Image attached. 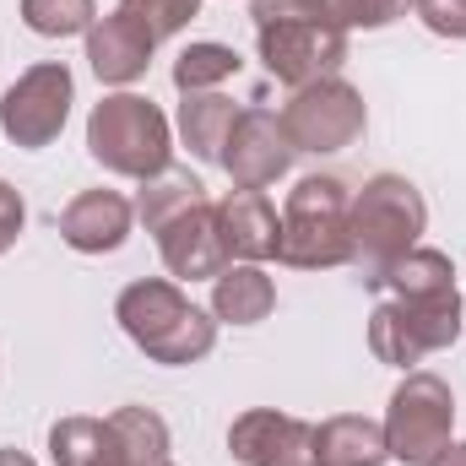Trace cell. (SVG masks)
Listing matches in <instances>:
<instances>
[{
    "label": "cell",
    "mask_w": 466,
    "mask_h": 466,
    "mask_svg": "<svg viewBox=\"0 0 466 466\" xmlns=\"http://www.w3.org/2000/svg\"><path fill=\"white\" fill-rule=\"evenodd\" d=\"M412 11L423 16L429 33H440V38H466V0H418Z\"/></svg>",
    "instance_id": "4316f807"
},
{
    "label": "cell",
    "mask_w": 466,
    "mask_h": 466,
    "mask_svg": "<svg viewBox=\"0 0 466 466\" xmlns=\"http://www.w3.org/2000/svg\"><path fill=\"white\" fill-rule=\"evenodd\" d=\"M168 423L152 407H119L104 418V461L98 466H163Z\"/></svg>",
    "instance_id": "e0dca14e"
},
{
    "label": "cell",
    "mask_w": 466,
    "mask_h": 466,
    "mask_svg": "<svg viewBox=\"0 0 466 466\" xmlns=\"http://www.w3.org/2000/svg\"><path fill=\"white\" fill-rule=\"evenodd\" d=\"M352 266L363 271V282L374 288L385 277V266H396L429 228V207L423 190L407 174H374L358 196H352Z\"/></svg>",
    "instance_id": "3957f363"
},
{
    "label": "cell",
    "mask_w": 466,
    "mask_h": 466,
    "mask_svg": "<svg viewBox=\"0 0 466 466\" xmlns=\"http://www.w3.org/2000/svg\"><path fill=\"white\" fill-rule=\"evenodd\" d=\"M228 456L238 466H320L315 456V423L277 412V407H249L228 423Z\"/></svg>",
    "instance_id": "30bf717a"
},
{
    "label": "cell",
    "mask_w": 466,
    "mask_h": 466,
    "mask_svg": "<svg viewBox=\"0 0 466 466\" xmlns=\"http://www.w3.org/2000/svg\"><path fill=\"white\" fill-rule=\"evenodd\" d=\"M115 320L152 363H168V369H190L218 348V315L190 304V293L168 277L130 282L115 299Z\"/></svg>",
    "instance_id": "6da1fadb"
},
{
    "label": "cell",
    "mask_w": 466,
    "mask_h": 466,
    "mask_svg": "<svg viewBox=\"0 0 466 466\" xmlns=\"http://www.w3.org/2000/svg\"><path fill=\"white\" fill-rule=\"evenodd\" d=\"M136 228V207L119 190H82L66 212H60V238L82 255H109L119 249Z\"/></svg>",
    "instance_id": "5bb4252c"
},
{
    "label": "cell",
    "mask_w": 466,
    "mask_h": 466,
    "mask_svg": "<svg viewBox=\"0 0 466 466\" xmlns=\"http://www.w3.org/2000/svg\"><path fill=\"white\" fill-rule=\"evenodd\" d=\"M76 104V82H71V66L66 60H38L27 66L5 93H0V130L11 147L22 152H38L49 141H60L66 119Z\"/></svg>",
    "instance_id": "ba28073f"
},
{
    "label": "cell",
    "mask_w": 466,
    "mask_h": 466,
    "mask_svg": "<svg viewBox=\"0 0 466 466\" xmlns=\"http://www.w3.org/2000/svg\"><path fill=\"white\" fill-rule=\"evenodd\" d=\"M218 218H223V238H228L233 260H277V233L282 218L277 207L266 201V190H228L218 201Z\"/></svg>",
    "instance_id": "9a60e30c"
},
{
    "label": "cell",
    "mask_w": 466,
    "mask_h": 466,
    "mask_svg": "<svg viewBox=\"0 0 466 466\" xmlns=\"http://www.w3.org/2000/svg\"><path fill=\"white\" fill-rule=\"evenodd\" d=\"M255 38H260V66L288 87L337 76V66L348 60V33L320 16H288V22L255 27Z\"/></svg>",
    "instance_id": "9c48e42d"
},
{
    "label": "cell",
    "mask_w": 466,
    "mask_h": 466,
    "mask_svg": "<svg viewBox=\"0 0 466 466\" xmlns=\"http://www.w3.org/2000/svg\"><path fill=\"white\" fill-rule=\"evenodd\" d=\"M152 238H157V255H163V266H168L174 282H212L233 260L228 238H223L218 201H201V207L179 212L174 223H163Z\"/></svg>",
    "instance_id": "7c38bea8"
},
{
    "label": "cell",
    "mask_w": 466,
    "mask_h": 466,
    "mask_svg": "<svg viewBox=\"0 0 466 466\" xmlns=\"http://www.w3.org/2000/svg\"><path fill=\"white\" fill-rule=\"evenodd\" d=\"M201 201H212L207 196V185L190 174V168H163L157 179H141V196H136V218L147 223V233H157L163 223H174L179 212H190V207H201Z\"/></svg>",
    "instance_id": "44dd1931"
},
{
    "label": "cell",
    "mask_w": 466,
    "mask_h": 466,
    "mask_svg": "<svg viewBox=\"0 0 466 466\" xmlns=\"http://www.w3.org/2000/svg\"><path fill=\"white\" fill-rule=\"evenodd\" d=\"M249 16H255V27H271L288 16H315V5L309 0H249Z\"/></svg>",
    "instance_id": "f1b7e54d"
},
{
    "label": "cell",
    "mask_w": 466,
    "mask_h": 466,
    "mask_svg": "<svg viewBox=\"0 0 466 466\" xmlns=\"http://www.w3.org/2000/svg\"><path fill=\"white\" fill-rule=\"evenodd\" d=\"M380 429H385L390 461L440 466L445 451L456 445V390L434 369H407V380L390 390Z\"/></svg>",
    "instance_id": "5b68a950"
},
{
    "label": "cell",
    "mask_w": 466,
    "mask_h": 466,
    "mask_svg": "<svg viewBox=\"0 0 466 466\" xmlns=\"http://www.w3.org/2000/svg\"><path fill=\"white\" fill-rule=\"evenodd\" d=\"M163 466H174V461H163Z\"/></svg>",
    "instance_id": "1f68e13d"
},
{
    "label": "cell",
    "mask_w": 466,
    "mask_h": 466,
    "mask_svg": "<svg viewBox=\"0 0 466 466\" xmlns=\"http://www.w3.org/2000/svg\"><path fill=\"white\" fill-rule=\"evenodd\" d=\"M87 152L109 174L125 179H157L174 157V125L141 93H109L87 115Z\"/></svg>",
    "instance_id": "277c9868"
},
{
    "label": "cell",
    "mask_w": 466,
    "mask_h": 466,
    "mask_svg": "<svg viewBox=\"0 0 466 466\" xmlns=\"http://www.w3.org/2000/svg\"><path fill=\"white\" fill-rule=\"evenodd\" d=\"M22 22L38 38H71L98 22V5L93 0H22Z\"/></svg>",
    "instance_id": "603a6c76"
},
{
    "label": "cell",
    "mask_w": 466,
    "mask_h": 466,
    "mask_svg": "<svg viewBox=\"0 0 466 466\" xmlns=\"http://www.w3.org/2000/svg\"><path fill=\"white\" fill-rule=\"evenodd\" d=\"M374 288L385 299H440V293H456V266H451L445 249L412 244L396 266H385V277Z\"/></svg>",
    "instance_id": "ffe728a7"
},
{
    "label": "cell",
    "mask_w": 466,
    "mask_h": 466,
    "mask_svg": "<svg viewBox=\"0 0 466 466\" xmlns=\"http://www.w3.org/2000/svg\"><path fill=\"white\" fill-rule=\"evenodd\" d=\"M363 125H369V104L342 76H320L309 87H293V98L282 104V130H288L293 152H315V157L348 152L363 136Z\"/></svg>",
    "instance_id": "52a82bcc"
},
{
    "label": "cell",
    "mask_w": 466,
    "mask_h": 466,
    "mask_svg": "<svg viewBox=\"0 0 466 466\" xmlns=\"http://www.w3.org/2000/svg\"><path fill=\"white\" fill-rule=\"evenodd\" d=\"M277 309V282L255 260H228L212 277V315L218 326H260Z\"/></svg>",
    "instance_id": "2e32d148"
},
{
    "label": "cell",
    "mask_w": 466,
    "mask_h": 466,
    "mask_svg": "<svg viewBox=\"0 0 466 466\" xmlns=\"http://www.w3.org/2000/svg\"><path fill=\"white\" fill-rule=\"evenodd\" d=\"M293 141L282 130V115L271 109H238L228 130V147H223V168H228L233 190H266L277 185L288 168H293Z\"/></svg>",
    "instance_id": "8fae6325"
},
{
    "label": "cell",
    "mask_w": 466,
    "mask_h": 466,
    "mask_svg": "<svg viewBox=\"0 0 466 466\" xmlns=\"http://www.w3.org/2000/svg\"><path fill=\"white\" fill-rule=\"evenodd\" d=\"M119 11L136 16L152 38H174V33H185L196 22L201 0H119Z\"/></svg>",
    "instance_id": "484cf974"
},
{
    "label": "cell",
    "mask_w": 466,
    "mask_h": 466,
    "mask_svg": "<svg viewBox=\"0 0 466 466\" xmlns=\"http://www.w3.org/2000/svg\"><path fill=\"white\" fill-rule=\"evenodd\" d=\"M238 55H233L228 44H212V38H201V44H185L179 49V60H174V87L179 93H218L228 76H238Z\"/></svg>",
    "instance_id": "7402d4cb"
},
{
    "label": "cell",
    "mask_w": 466,
    "mask_h": 466,
    "mask_svg": "<svg viewBox=\"0 0 466 466\" xmlns=\"http://www.w3.org/2000/svg\"><path fill=\"white\" fill-rule=\"evenodd\" d=\"M440 466H466V445H451V451H445V461Z\"/></svg>",
    "instance_id": "4dcf8cb0"
},
{
    "label": "cell",
    "mask_w": 466,
    "mask_h": 466,
    "mask_svg": "<svg viewBox=\"0 0 466 466\" xmlns=\"http://www.w3.org/2000/svg\"><path fill=\"white\" fill-rule=\"evenodd\" d=\"M0 466H38L33 456H22V451H0Z\"/></svg>",
    "instance_id": "f546056e"
},
{
    "label": "cell",
    "mask_w": 466,
    "mask_h": 466,
    "mask_svg": "<svg viewBox=\"0 0 466 466\" xmlns=\"http://www.w3.org/2000/svg\"><path fill=\"white\" fill-rule=\"evenodd\" d=\"M461 337V293L440 299H385L369 315V352L390 369H412L429 352L456 348Z\"/></svg>",
    "instance_id": "8992f818"
},
{
    "label": "cell",
    "mask_w": 466,
    "mask_h": 466,
    "mask_svg": "<svg viewBox=\"0 0 466 466\" xmlns=\"http://www.w3.org/2000/svg\"><path fill=\"white\" fill-rule=\"evenodd\" d=\"M22 228H27V201H22V190H16V185H5V179H0V255L22 238Z\"/></svg>",
    "instance_id": "83f0119b"
},
{
    "label": "cell",
    "mask_w": 466,
    "mask_h": 466,
    "mask_svg": "<svg viewBox=\"0 0 466 466\" xmlns=\"http://www.w3.org/2000/svg\"><path fill=\"white\" fill-rule=\"evenodd\" d=\"M315 456L320 466H385V429L363 412H337L326 423H315Z\"/></svg>",
    "instance_id": "ac0fdd59"
},
{
    "label": "cell",
    "mask_w": 466,
    "mask_h": 466,
    "mask_svg": "<svg viewBox=\"0 0 466 466\" xmlns=\"http://www.w3.org/2000/svg\"><path fill=\"white\" fill-rule=\"evenodd\" d=\"M233 119H238L233 98H223V93H185L174 130H179V141L190 147V157H201V163H223V147H228Z\"/></svg>",
    "instance_id": "d6986e66"
},
{
    "label": "cell",
    "mask_w": 466,
    "mask_h": 466,
    "mask_svg": "<svg viewBox=\"0 0 466 466\" xmlns=\"http://www.w3.org/2000/svg\"><path fill=\"white\" fill-rule=\"evenodd\" d=\"M152 49H157V38H152L136 16H125V11H109V16H98V22L87 27V66H93V76L109 82V87L141 82L147 66H152Z\"/></svg>",
    "instance_id": "4fadbf2b"
},
{
    "label": "cell",
    "mask_w": 466,
    "mask_h": 466,
    "mask_svg": "<svg viewBox=\"0 0 466 466\" xmlns=\"http://www.w3.org/2000/svg\"><path fill=\"white\" fill-rule=\"evenodd\" d=\"M315 5V16L320 22H337L342 33H352V27H390L396 16H407L418 0H309Z\"/></svg>",
    "instance_id": "d4e9b609"
},
{
    "label": "cell",
    "mask_w": 466,
    "mask_h": 466,
    "mask_svg": "<svg viewBox=\"0 0 466 466\" xmlns=\"http://www.w3.org/2000/svg\"><path fill=\"white\" fill-rule=\"evenodd\" d=\"M55 466H98L104 461V418H60L49 429Z\"/></svg>",
    "instance_id": "cb8c5ba5"
},
{
    "label": "cell",
    "mask_w": 466,
    "mask_h": 466,
    "mask_svg": "<svg viewBox=\"0 0 466 466\" xmlns=\"http://www.w3.org/2000/svg\"><path fill=\"white\" fill-rule=\"evenodd\" d=\"M352 190L337 174H309L288 190L277 260L299 271H331L352 260Z\"/></svg>",
    "instance_id": "7a4b0ae2"
}]
</instances>
